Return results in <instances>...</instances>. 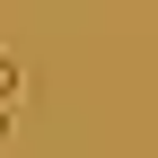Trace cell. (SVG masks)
<instances>
[{"mask_svg": "<svg viewBox=\"0 0 158 158\" xmlns=\"http://www.w3.org/2000/svg\"><path fill=\"white\" fill-rule=\"evenodd\" d=\"M18 88H27V70H18V53H0V106H18Z\"/></svg>", "mask_w": 158, "mask_h": 158, "instance_id": "6da1fadb", "label": "cell"}, {"mask_svg": "<svg viewBox=\"0 0 158 158\" xmlns=\"http://www.w3.org/2000/svg\"><path fill=\"white\" fill-rule=\"evenodd\" d=\"M0 141H9V106H0Z\"/></svg>", "mask_w": 158, "mask_h": 158, "instance_id": "7a4b0ae2", "label": "cell"}]
</instances>
